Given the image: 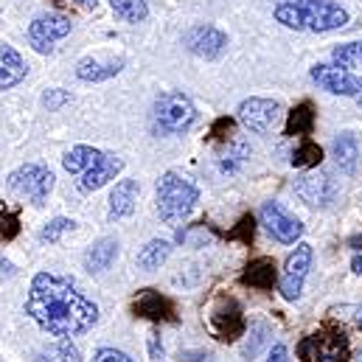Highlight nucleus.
Instances as JSON below:
<instances>
[{"instance_id": "f257e3e1", "label": "nucleus", "mask_w": 362, "mask_h": 362, "mask_svg": "<svg viewBox=\"0 0 362 362\" xmlns=\"http://www.w3.org/2000/svg\"><path fill=\"white\" fill-rule=\"evenodd\" d=\"M25 312L31 320L54 334V337H74L93 329L98 320V306L88 300L71 281L51 275V272H37L28 289Z\"/></svg>"}, {"instance_id": "f03ea898", "label": "nucleus", "mask_w": 362, "mask_h": 362, "mask_svg": "<svg viewBox=\"0 0 362 362\" xmlns=\"http://www.w3.org/2000/svg\"><path fill=\"white\" fill-rule=\"evenodd\" d=\"M197 199H199V191L175 172H166L158 182V214L166 225H177L182 219H188Z\"/></svg>"}, {"instance_id": "7ed1b4c3", "label": "nucleus", "mask_w": 362, "mask_h": 362, "mask_svg": "<svg viewBox=\"0 0 362 362\" xmlns=\"http://www.w3.org/2000/svg\"><path fill=\"white\" fill-rule=\"evenodd\" d=\"M197 118V110L188 95L182 93H163L155 101V127L163 135H180Z\"/></svg>"}, {"instance_id": "20e7f679", "label": "nucleus", "mask_w": 362, "mask_h": 362, "mask_svg": "<svg viewBox=\"0 0 362 362\" xmlns=\"http://www.w3.org/2000/svg\"><path fill=\"white\" fill-rule=\"evenodd\" d=\"M51 188H54V175L48 169L37 166V163H25V166H20L17 172L8 175V191L17 194V197L31 199L34 205H42L48 199Z\"/></svg>"}, {"instance_id": "39448f33", "label": "nucleus", "mask_w": 362, "mask_h": 362, "mask_svg": "<svg viewBox=\"0 0 362 362\" xmlns=\"http://www.w3.org/2000/svg\"><path fill=\"white\" fill-rule=\"evenodd\" d=\"M278 3H295L306 17V31H334L349 23V11L332 0H278Z\"/></svg>"}, {"instance_id": "423d86ee", "label": "nucleus", "mask_w": 362, "mask_h": 362, "mask_svg": "<svg viewBox=\"0 0 362 362\" xmlns=\"http://www.w3.org/2000/svg\"><path fill=\"white\" fill-rule=\"evenodd\" d=\"M71 34V20L65 14H42L28 25V42L40 54H51L54 45Z\"/></svg>"}, {"instance_id": "0eeeda50", "label": "nucleus", "mask_w": 362, "mask_h": 362, "mask_svg": "<svg viewBox=\"0 0 362 362\" xmlns=\"http://www.w3.org/2000/svg\"><path fill=\"white\" fill-rule=\"evenodd\" d=\"M312 245H298L295 250H292V256L286 259V264H284V272H281V295L286 298V300H295L298 295H300V289H303V281H306V272L312 267Z\"/></svg>"}, {"instance_id": "6e6552de", "label": "nucleus", "mask_w": 362, "mask_h": 362, "mask_svg": "<svg viewBox=\"0 0 362 362\" xmlns=\"http://www.w3.org/2000/svg\"><path fill=\"white\" fill-rule=\"evenodd\" d=\"M312 82L323 90L334 93V95H360L362 79L357 74L340 68V65H315L312 68Z\"/></svg>"}, {"instance_id": "1a4fd4ad", "label": "nucleus", "mask_w": 362, "mask_h": 362, "mask_svg": "<svg viewBox=\"0 0 362 362\" xmlns=\"http://www.w3.org/2000/svg\"><path fill=\"white\" fill-rule=\"evenodd\" d=\"M284 107L272 98H247L239 104V121L250 129V132H270L278 124Z\"/></svg>"}, {"instance_id": "9d476101", "label": "nucleus", "mask_w": 362, "mask_h": 362, "mask_svg": "<svg viewBox=\"0 0 362 362\" xmlns=\"http://www.w3.org/2000/svg\"><path fill=\"white\" fill-rule=\"evenodd\" d=\"M262 225L267 228V233H270L272 239H278L281 245H295L300 239V233H303V225L295 216H289L278 202H267L262 208Z\"/></svg>"}, {"instance_id": "9b49d317", "label": "nucleus", "mask_w": 362, "mask_h": 362, "mask_svg": "<svg viewBox=\"0 0 362 362\" xmlns=\"http://www.w3.org/2000/svg\"><path fill=\"white\" fill-rule=\"evenodd\" d=\"M185 45H188L191 54H197L202 59H216L225 51L228 37L214 25H197V28H191L185 34Z\"/></svg>"}, {"instance_id": "f8f14e48", "label": "nucleus", "mask_w": 362, "mask_h": 362, "mask_svg": "<svg viewBox=\"0 0 362 362\" xmlns=\"http://www.w3.org/2000/svg\"><path fill=\"white\" fill-rule=\"evenodd\" d=\"M132 309H135V315L149 317V320H169V323L177 320V315H175V303H172L166 295L155 292V289H144V292L135 298Z\"/></svg>"}, {"instance_id": "ddd939ff", "label": "nucleus", "mask_w": 362, "mask_h": 362, "mask_svg": "<svg viewBox=\"0 0 362 362\" xmlns=\"http://www.w3.org/2000/svg\"><path fill=\"white\" fill-rule=\"evenodd\" d=\"M295 194L306 202V205H315V208H323L332 202L334 197V188L326 175H303L300 180L295 182Z\"/></svg>"}, {"instance_id": "4468645a", "label": "nucleus", "mask_w": 362, "mask_h": 362, "mask_svg": "<svg viewBox=\"0 0 362 362\" xmlns=\"http://www.w3.org/2000/svg\"><path fill=\"white\" fill-rule=\"evenodd\" d=\"M211 329H214V334H216L219 340H236V337L242 334V329H245L239 303L228 300V309H225V303H222V306L211 315Z\"/></svg>"}, {"instance_id": "2eb2a0df", "label": "nucleus", "mask_w": 362, "mask_h": 362, "mask_svg": "<svg viewBox=\"0 0 362 362\" xmlns=\"http://www.w3.org/2000/svg\"><path fill=\"white\" fill-rule=\"evenodd\" d=\"M121 166H124V163H121L115 155H107V152H104V155L98 158V163L82 175L79 188H82V191H95V188H101L104 182H110L118 172H121Z\"/></svg>"}, {"instance_id": "dca6fc26", "label": "nucleus", "mask_w": 362, "mask_h": 362, "mask_svg": "<svg viewBox=\"0 0 362 362\" xmlns=\"http://www.w3.org/2000/svg\"><path fill=\"white\" fill-rule=\"evenodd\" d=\"M23 79H25V62H23V57L11 45H3L0 48V90H8L14 85H20Z\"/></svg>"}, {"instance_id": "f3484780", "label": "nucleus", "mask_w": 362, "mask_h": 362, "mask_svg": "<svg viewBox=\"0 0 362 362\" xmlns=\"http://www.w3.org/2000/svg\"><path fill=\"white\" fill-rule=\"evenodd\" d=\"M135 199H138V182L121 180L115 182L112 194H110V219H124L135 211Z\"/></svg>"}, {"instance_id": "a211bd4d", "label": "nucleus", "mask_w": 362, "mask_h": 362, "mask_svg": "<svg viewBox=\"0 0 362 362\" xmlns=\"http://www.w3.org/2000/svg\"><path fill=\"white\" fill-rule=\"evenodd\" d=\"M127 62L124 59H110V62H101V59H82L76 65V76L82 82H104V79H112L115 74H121Z\"/></svg>"}, {"instance_id": "6ab92c4d", "label": "nucleus", "mask_w": 362, "mask_h": 362, "mask_svg": "<svg viewBox=\"0 0 362 362\" xmlns=\"http://www.w3.org/2000/svg\"><path fill=\"white\" fill-rule=\"evenodd\" d=\"M115 253H118L115 239H98L85 256V267L90 272H104L115 262Z\"/></svg>"}, {"instance_id": "aec40b11", "label": "nucleus", "mask_w": 362, "mask_h": 362, "mask_svg": "<svg viewBox=\"0 0 362 362\" xmlns=\"http://www.w3.org/2000/svg\"><path fill=\"white\" fill-rule=\"evenodd\" d=\"M104 152H98V149H93V146H74L68 155H65V169L71 172V175H85L88 169H93L95 163H98V158H101Z\"/></svg>"}, {"instance_id": "412c9836", "label": "nucleus", "mask_w": 362, "mask_h": 362, "mask_svg": "<svg viewBox=\"0 0 362 362\" xmlns=\"http://www.w3.org/2000/svg\"><path fill=\"white\" fill-rule=\"evenodd\" d=\"M172 253V242L166 239H152L141 253H138V267L141 270H158Z\"/></svg>"}, {"instance_id": "4be33fe9", "label": "nucleus", "mask_w": 362, "mask_h": 362, "mask_svg": "<svg viewBox=\"0 0 362 362\" xmlns=\"http://www.w3.org/2000/svg\"><path fill=\"white\" fill-rule=\"evenodd\" d=\"M242 281L256 286V289H272V284H275V264H272L270 259H256L247 267V272L242 275Z\"/></svg>"}, {"instance_id": "5701e85b", "label": "nucleus", "mask_w": 362, "mask_h": 362, "mask_svg": "<svg viewBox=\"0 0 362 362\" xmlns=\"http://www.w3.org/2000/svg\"><path fill=\"white\" fill-rule=\"evenodd\" d=\"M334 65L357 74L362 79V42H346V45H337L334 54H332Z\"/></svg>"}, {"instance_id": "b1692460", "label": "nucleus", "mask_w": 362, "mask_h": 362, "mask_svg": "<svg viewBox=\"0 0 362 362\" xmlns=\"http://www.w3.org/2000/svg\"><path fill=\"white\" fill-rule=\"evenodd\" d=\"M315 127V107L309 101L298 104L289 112V124H286V135H309Z\"/></svg>"}, {"instance_id": "393cba45", "label": "nucleus", "mask_w": 362, "mask_h": 362, "mask_svg": "<svg viewBox=\"0 0 362 362\" xmlns=\"http://www.w3.org/2000/svg\"><path fill=\"white\" fill-rule=\"evenodd\" d=\"M357 158H360V149H357V141L351 135H340L334 141V160L343 172H354L357 169Z\"/></svg>"}, {"instance_id": "a878e982", "label": "nucleus", "mask_w": 362, "mask_h": 362, "mask_svg": "<svg viewBox=\"0 0 362 362\" xmlns=\"http://www.w3.org/2000/svg\"><path fill=\"white\" fill-rule=\"evenodd\" d=\"M320 160H323V149H320L315 141H309V138H303V141H300V146L292 152V166H298V169L317 166Z\"/></svg>"}, {"instance_id": "bb28decb", "label": "nucleus", "mask_w": 362, "mask_h": 362, "mask_svg": "<svg viewBox=\"0 0 362 362\" xmlns=\"http://www.w3.org/2000/svg\"><path fill=\"white\" fill-rule=\"evenodd\" d=\"M110 6H112L115 14L124 17L127 23H141V20H146V14H149L146 0H110Z\"/></svg>"}, {"instance_id": "cd10ccee", "label": "nucleus", "mask_w": 362, "mask_h": 362, "mask_svg": "<svg viewBox=\"0 0 362 362\" xmlns=\"http://www.w3.org/2000/svg\"><path fill=\"white\" fill-rule=\"evenodd\" d=\"M40 362H82V354L76 346L62 340L57 346H48L45 351H40Z\"/></svg>"}, {"instance_id": "c85d7f7f", "label": "nucleus", "mask_w": 362, "mask_h": 362, "mask_svg": "<svg viewBox=\"0 0 362 362\" xmlns=\"http://www.w3.org/2000/svg\"><path fill=\"white\" fill-rule=\"evenodd\" d=\"M71 228H74V222H71V219H65V216H57V219H51V222L42 228L40 239L54 245V242H59V239H62V233H65V230H71Z\"/></svg>"}, {"instance_id": "c756f323", "label": "nucleus", "mask_w": 362, "mask_h": 362, "mask_svg": "<svg viewBox=\"0 0 362 362\" xmlns=\"http://www.w3.org/2000/svg\"><path fill=\"white\" fill-rule=\"evenodd\" d=\"M250 337H253V343L245 346V357H256V354H259V349H262L264 340H267V326H262V323L250 326Z\"/></svg>"}, {"instance_id": "7c9ffc66", "label": "nucleus", "mask_w": 362, "mask_h": 362, "mask_svg": "<svg viewBox=\"0 0 362 362\" xmlns=\"http://www.w3.org/2000/svg\"><path fill=\"white\" fill-rule=\"evenodd\" d=\"M17 233H20V222H17V216H14V214H3V211H0V242L14 239Z\"/></svg>"}, {"instance_id": "2f4dec72", "label": "nucleus", "mask_w": 362, "mask_h": 362, "mask_svg": "<svg viewBox=\"0 0 362 362\" xmlns=\"http://www.w3.org/2000/svg\"><path fill=\"white\" fill-rule=\"evenodd\" d=\"M93 362H135V360L129 354H124V351H115V349H98Z\"/></svg>"}, {"instance_id": "473e14b6", "label": "nucleus", "mask_w": 362, "mask_h": 362, "mask_svg": "<svg viewBox=\"0 0 362 362\" xmlns=\"http://www.w3.org/2000/svg\"><path fill=\"white\" fill-rule=\"evenodd\" d=\"M68 101H71V95H68L65 90H48L45 95H42V104H45L51 112H54V110H59V107H62V104H68Z\"/></svg>"}, {"instance_id": "72a5a7b5", "label": "nucleus", "mask_w": 362, "mask_h": 362, "mask_svg": "<svg viewBox=\"0 0 362 362\" xmlns=\"http://www.w3.org/2000/svg\"><path fill=\"white\" fill-rule=\"evenodd\" d=\"M149 351H152L155 362L163 360V346H160V337H158V332H152V334H149Z\"/></svg>"}, {"instance_id": "f704fd0d", "label": "nucleus", "mask_w": 362, "mask_h": 362, "mask_svg": "<svg viewBox=\"0 0 362 362\" xmlns=\"http://www.w3.org/2000/svg\"><path fill=\"white\" fill-rule=\"evenodd\" d=\"M267 362H289V354H286V346H272V351H270V360Z\"/></svg>"}, {"instance_id": "c9c22d12", "label": "nucleus", "mask_w": 362, "mask_h": 362, "mask_svg": "<svg viewBox=\"0 0 362 362\" xmlns=\"http://www.w3.org/2000/svg\"><path fill=\"white\" fill-rule=\"evenodd\" d=\"M11 275H14V264L6 262V259H0V281H3V278H11Z\"/></svg>"}, {"instance_id": "e433bc0d", "label": "nucleus", "mask_w": 362, "mask_h": 362, "mask_svg": "<svg viewBox=\"0 0 362 362\" xmlns=\"http://www.w3.org/2000/svg\"><path fill=\"white\" fill-rule=\"evenodd\" d=\"M343 309H349V312H351V320H354L357 326H362V306H343Z\"/></svg>"}, {"instance_id": "4c0bfd02", "label": "nucleus", "mask_w": 362, "mask_h": 362, "mask_svg": "<svg viewBox=\"0 0 362 362\" xmlns=\"http://www.w3.org/2000/svg\"><path fill=\"white\" fill-rule=\"evenodd\" d=\"M65 3H71V0H65ZM82 8H95V0H76Z\"/></svg>"}, {"instance_id": "58836bf2", "label": "nucleus", "mask_w": 362, "mask_h": 362, "mask_svg": "<svg viewBox=\"0 0 362 362\" xmlns=\"http://www.w3.org/2000/svg\"><path fill=\"white\" fill-rule=\"evenodd\" d=\"M351 267H354V272H357V275H362V259H360V256L351 262Z\"/></svg>"}, {"instance_id": "ea45409f", "label": "nucleus", "mask_w": 362, "mask_h": 362, "mask_svg": "<svg viewBox=\"0 0 362 362\" xmlns=\"http://www.w3.org/2000/svg\"><path fill=\"white\" fill-rule=\"evenodd\" d=\"M360 104H362V93H360Z\"/></svg>"}, {"instance_id": "a19ab883", "label": "nucleus", "mask_w": 362, "mask_h": 362, "mask_svg": "<svg viewBox=\"0 0 362 362\" xmlns=\"http://www.w3.org/2000/svg\"><path fill=\"white\" fill-rule=\"evenodd\" d=\"M357 362H362V354H360V360H357Z\"/></svg>"}]
</instances>
